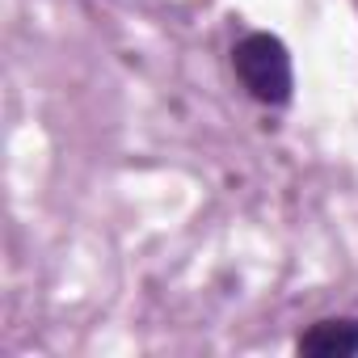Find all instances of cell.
I'll return each mask as SVG.
<instances>
[{"instance_id": "obj_1", "label": "cell", "mask_w": 358, "mask_h": 358, "mask_svg": "<svg viewBox=\"0 0 358 358\" xmlns=\"http://www.w3.org/2000/svg\"><path fill=\"white\" fill-rule=\"evenodd\" d=\"M232 72L245 85V93L262 106H287L291 89H295V72H291V51L282 47V38L253 30L232 47Z\"/></svg>"}, {"instance_id": "obj_2", "label": "cell", "mask_w": 358, "mask_h": 358, "mask_svg": "<svg viewBox=\"0 0 358 358\" xmlns=\"http://www.w3.org/2000/svg\"><path fill=\"white\" fill-rule=\"evenodd\" d=\"M299 354H316V358H350V354H358V320L354 316L316 320L299 337Z\"/></svg>"}]
</instances>
